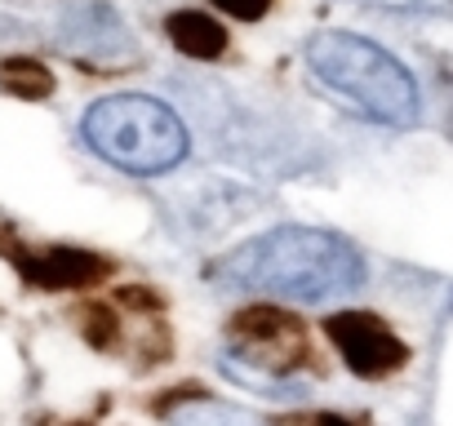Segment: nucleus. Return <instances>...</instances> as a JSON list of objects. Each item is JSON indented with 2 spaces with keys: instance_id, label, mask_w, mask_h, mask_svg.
Segmentation results:
<instances>
[{
  "instance_id": "423d86ee",
  "label": "nucleus",
  "mask_w": 453,
  "mask_h": 426,
  "mask_svg": "<svg viewBox=\"0 0 453 426\" xmlns=\"http://www.w3.org/2000/svg\"><path fill=\"white\" fill-rule=\"evenodd\" d=\"M0 254H5L19 267V276L36 289H89V285H103L111 276L107 258H98L89 249H67V245L32 249V245L0 236Z\"/></svg>"
},
{
  "instance_id": "9b49d317",
  "label": "nucleus",
  "mask_w": 453,
  "mask_h": 426,
  "mask_svg": "<svg viewBox=\"0 0 453 426\" xmlns=\"http://www.w3.org/2000/svg\"><path fill=\"white\" fill-rule=\"evenodd\" d=\"M213 5L222 14H232V19H245V23H258L267 10H272V0H213Z\"/></svg>"
},
{
  "instance_id": "20e7f679",
  "label": "nucleus",
  "mask_w": 453,
  "mask_h": 426,
  "mask_svg": "<svg viewBox=\"0 0 453 426\" xmlns=\"http://www.w3.org/2000/svg\"><path fill=\"white\" fill-rule=\"evenodd\" d=\"M232 342L245 351V360L258 373L285 377L298 373L307 364H316V351L307 342V329L298 316L280 311V307H250L232 320Z\"/></svg>"
},
{
  "instance_id": "7ed1b4c3",
  "label": "nucleus",
  "mask_w": 453,
  "mask_h": 426,
  "mask_svg": "<svg viewBox=\"0 0 453 426\" xmlns=\"http://www.w3.org/2000/svg\"><path fill=\"white\" fill-rule=\"evenodd\" d=\"M85 142L116 169L151 178L169 173L187 156V129L160 98L147 94H111L98 98L81 120Z\"/></svg>"
},
{
  "instance_id": "0eeeda50",
  "label": "nucleus",
  "mask_w": 453,
  "mask_h": 426,
  "mask_svg": "<svg viewBox=\"0 0 453 426\" xmlns=\"http://www.w3.org/2000/svg\"><path fill=\"white\" fill-rule=\"evenodd\" d=\"M63 54L89 63V67H103V72H116L125 63H134V45H129V32L125 23L107 10V5H81L67 14L63 23V41H58Z\"/></svg>"
},
{
  "instance_id": "6e6552de",
  "label": "nucleus",
  "mask_w": 453,
  "mask_h": 426,
  "mask_svg": "<svg viewBox=\"0 0 453 426\" xmlns=\"http://www.w3.org/2000/svg\"><path fill=\"white\" fill-rule=\"evenodd\" d=\"M165 36L173 41V49H182L187 58H218L226 49V32L218 19L200 14V10H178L165 19Z\"/></svg>"
},
{
  "instance_id": "f8f14e48",
  "label": "nucleus",
  "mask_w": 453,
  "mask_h": 426,
  "mask_svg": "<svg viewBox=\"0 0 453 426\" xmlns=\"http://www.w3.org/2000/svg\"><path fill=\"white\" fill-rule=\"evenodd\" d=\"M285 426H360V422H351V417H342V413H298V417H289Z\"/></svg>"
},
{
  "instance_id": "ddd939ff",
  "label": "nucleus",
  "mask_w": 453,
  "mask_h": 426,
  "mask_svg": "<svg viewBox=\"0 0 453 426\" xmlns=\"http://www.w3.org/2000/svg\"><path fill=\"white\" fill-rule=\"evenodd\" d=\"M72 426H85V422H72Z\"/></svg>"
},
{
  "instance_id": "39448f33",
  "label": "nucleus",
  "mask_w": 453,
  "mask_h": 426,
  "mask_svg": "<svg viewBox=\"0 0 453 426\" xmlns=\"http://www.w3.org/2000/svg\"><path fill=\"white\" fill-rule=\"evenodd\" d=\"M325 338L338 346L342 364L356 377H369V382L391 377V373H400L409 364V346L373 311H334L325 320Z\"/></svg>"
},
{
  "instance_id": "1a4fd4ad",
  "label": "nucleus",
  "mask_w": 453,
  "mask_h": 426,
  "mask_svg": "<svg viewBox=\"0 0 453 426\" xmlns=\"http://www.w3.org/2000/svg\"><path fill=\"white\" fill-rule=\"evenodd\" d=\"M169 426H280L267 422L241 404H222V399H204V395H182L169 408Z\"/></svg>"
},
{
  "instance_id": "f257e3e1",
  "label": "nucleus",
  "mask_w": 453,
  "mask_h": 426,
  "mask_svg": "<svg viewBox=\"0 0 453 426\" xmlns=\"http://www.w3.org/2000/svg\"><path fill=\"white\" fill-rule=\"evenodd\" d=\"M209 276L236 289H254L280 302H329L365 285V258L360 249L325 227H276L226 258L209 262Z\"/></svg>"
},
{
  "instance_id": "9d476101",
  "label": "nucleus",
  "mask_w": 453,
  "mask_h": 426,
  "mask_svg": "<svg viewBox=\"0 0 453 426\" xmlns=\"http://www.w3.org/2000/svg\"><path fill=\"white\" fill-rule=\"evenodd\" d=\"M0 85L14 98H50L54 94V76L36 58H5L0 63Z\"/></svg>"
},
{
  "instance_id": "f03ea898",
  "label": "nucleus",
  "mask_w": 453,
  "mask_h": 426,
  "mask_svg": "<svg viewBox=\"0 0 453 426\" xmlns=\"http://www.w3.org/2000/svg\"><path fill=\"white\" fill-rule=\"evenodd\" d=\"M303 54H307L311 76L329 94H338L356 116L373 125H391V129L418 125V85L409 67L395 54H387L378 41L329 27V32H316Z\"/></svg>"
}]
</instances>
